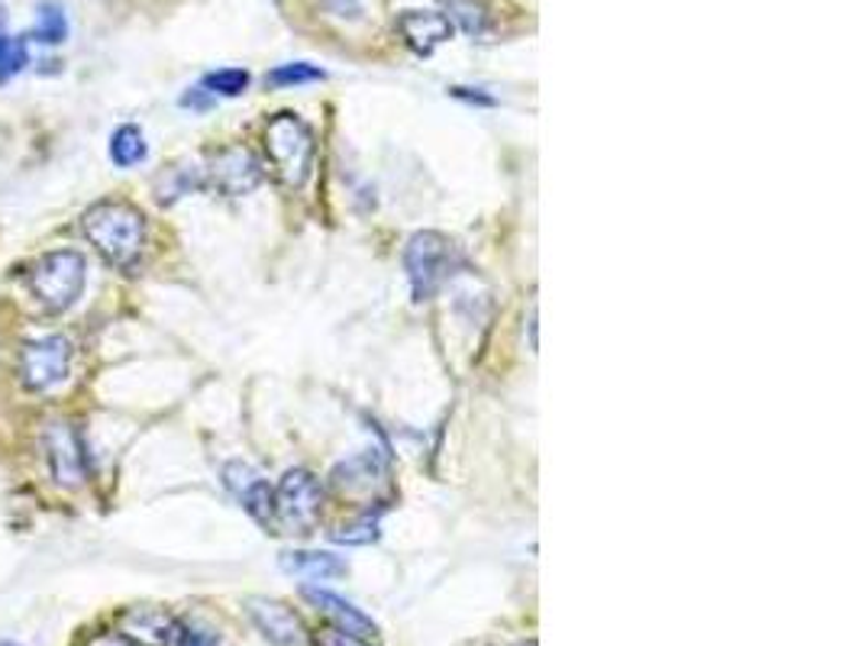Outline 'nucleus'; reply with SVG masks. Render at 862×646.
<instances>
[{
  "mask_svg": "<svg viewBox=\"0 0 862 646\" xmlns=\"http://www.w3.org/2000/svg\"><path fill=\"white\" fill-rule=\"evenodd\" d=\"M81 230H85L88 243L117 269H133L143 255L145 217L143 210L133 207L130 200H100V204H95L85 213Z\"/></svg>",
  "mask_w": 862,
  "mask_h": 646,
  "instance_id": "f257e3e1",
  "label": "nucleus"
},
{
  "mask_svg": "<svg viewBox=\"0 0 862 646\" xmlns=\"http://www.w3.org/2000/svg\"><path fill=\"white\" fill-rule=\"evenodd\" d=\"M265 155L285 188H304L317 158L310 127L297 113H275L265 127Z\"/></svg>",
  "mask_w": 862,
  "mask_h": 646,
  "instance_id": "f03ea898",
  "label": "nucleus"
},
{
  "mask_svg": "<svg viewBox=\"0 0 862 646\" xmlns=\"http://www.w3.org/2000/svg\"><path fill=\"white\" fill-rule=\"evenodd\" d=\"M404 265H407V275H411L414 298L430 300L456 275L462 259H459V249H456V243L449 237L427 230V233H417L407 243Z\"/></svg>",
  "mask_w": 862,
  "mask_h": 646,
  "instance_id": "7ed1b4c3",
  "label": "nucleus"
},
{
  "mask_svg": "<svg viewBox=\"0 0 862 646\" xmlns=\"http://www.w3.org/2000/svg\"><path fill=\"white\" fill-rule=\"evenodd\" d=\"M30 288L52 314L68 310L85 292V255L75 249L48 252L30 269Z\"/></svg>",
  "mask_w": 862,
  "mask_h": 646,
  "instance_id": "20e7f679",
  "label": "nucleus"
},
{
  "mask_svg": "<svg viewBox=\"0 0 862 646\" xmlns=\"http://www.w3.org/2000/svg\"><path fill=\"white\" fill-rule=\"evenodd\" d=\"M324 511V489L307 469H291L275 489L272 530L279 534H314Z\"/></svg>",
  "mask_w": 862,
  "mask_h": 646,
  "instance_id": "39448f33",
  "label": "nucleus"
},
{
  "mask_svg": "<svg viewBox=\"0 0 862 646\" xmlns=\"http://www.w3.org/2000/svg\"><path fill=\"white\" fill-rule=\"evenodd\" d=\"M72 372V343L65 337H40L20 349V379L30 392H46Z\"/></svg>",
  "mask_w": 862,
  "mask_h": 646,
  "instance_id": "423d86ee",
  "label": "nucleus"
},
{
  "mask_svg": "<svg viewBox=\"0 0 862 646\" xmlns=\"http://www.w3.org/2000/svg\"><path fill=\"white\" fill-rule=\"evenodd\" d=\"M43 449H46L48 472L62 489H78L88 479V462L81 434L68 420H48L43 427Z\"/></svg>",
  "mask_w": 862,
  "mask_h": 646,
  "instance_id": "0eeeda50",
  "label": "nucleus"
},
{
  "mask_svg": "<svg viewBox=\"0 0 862 646\" xmlns=\"http://www.w3.org/2000/svg\"><path fill=\"white\" fill-rule=\"evenodd\" d=\"M265 172H262V162L245 150V146H227V150L214 152L207 168H204V185L230 195V198H240V195H249L262 185Z\"/></svg>",
  "mask_w": 862,
  "mask_h": 646,
  "instance_id": "6e6552de",
  "label": "nucleus"
},
{
  "mask_svg": "<svg viewBox=\"0 0 862 646\" xmlns=\"http://www.w3.org/2000/svg\"><path fill=\"white\" fill-rule=\"evenodd\" d=\"M245 611H249L252 624H255L272 644H307V627H304V621L297 617L294 607H287L285 601H275V598H249V601H245Z\"/></svg>",
  "mask_w": 862,
  "mask_h": 646,
  "instance_id": "1a4fd4ad",
  "label": "nucleus"
},
{
  "mask_svg": "<svg viewBox=\"0 0 862 646\" xmlns=\"http://www.w3.org/2000/svg\"><path fill=\"white\" fill-rule=\"evenodd\" d=\"M223 482L230 495L240 501L249 517H255L262 527H272V511H275V489L245 462H230L223 469Z\"/></svg>",
  "mask_w": 862,
  "mask_h": 646,
  "instance_id": "9d476101",
  "label": "nucleus"
},
{
  "mask_svg": "<svg viewBox=\"0 0 862 646\" xmlns=\"http://www.w3.org/2000/svg\"><path fill=\"white\" fill-rule=\"evenodd\" d=\"M182 617L159 607H133L120 617V634L140 646H175Z\"/></svg>",
  "mask_w": 862,
  "mask_h": 646,
  "instance_id": "9b49d317",
  "label": "nucleus"
},
{
  "mask_svg": "<svg viewBox=\"0 0 862 646\" xmlns=\"http://www.w3.org/2000/svg\"><path fill=\"white\" fill-rule=\"evenodd\" d=\"M397 30L417 55H430L433 50H439L443 43L452 40L456 26L446 20V13H436V10H404L397 17Z\"/></svg>",
  "mask_w": 862,
  "mask_h": 646,
  "instance_id": "f8f14e48",
  "label": "nucleus"
},
{
  "mask_svg": "<svg viewBox=\"0 0 862 646\" xmlns=\"http://www.w3.org/2000/svg\"><path fill=\"white\" fill-rule=\"evenodd\" d=\"M301 595L307 598L320 614H327L339 631L356 634V637L375 634V621H372L369 614H362L356 604H349L346 598H339L336 592H330V589H314V585H307V589H301Z\"/></svg>",
  "mask_w": 862,
  "mask_h": 646,
  "instance_id": "ddd939ff",
  "label": "nucleus"
},
{
  "mask_svg": "<svg viewBox=\"0 0 862 646\" xmlns=\"http://www.w3.org/2000/svg\"><path fill=\"white\" fill-rule=\"evenodd\" d=\"M282 569L291 576H304V579H339L349 572V566L334 556V552H307V549H294V552H282Z\"/></svg>",
  "mask_w": 862,
  "mask_h": 646,
  "instance_id": "4468645a",
  "label": "nucleus"
},
{
  "mask_svg": "<svg viewBox=\"0 0 862 646\" xmlns=\"http://www.w3.org/2000/svg\"><path fill=\"white\" fill-rule=\"evenodd\" d=\"M30 40L43 43V46H62L68 40V17H65V7L58 0H43L40 3L36 26H33Z\"/></svg>",
  "mask_w": 862,
  "mask_h": 646,
  "instance_id": "2eb2a0df",
  "label": "nucleus"
},
{
  "mask_svg": "<svg viewBox=\"0 0 862 646\" xmlns=\"http://www.w3.org/2000/svg\"><path fill=\"white\" fill-rule=\"evenodd\" d=\"M382 475V466L372 459V456H356V459H349V462H342L339 469L334 472V485L346 495H352V492H359V489H372L375 485V479Z\"/></svg>",
  "mask_w": 862,
  "mask_h": 646,
  "instance_id": "dca6fc26",
  "label": "nucleus"
},
{
  "mask_svg": "<svg viewBox=\"0 0 862 646\" xmlns=\"http://www.w3.org/2000/svg\"><path fill=\"white\" fill-rule=\"evenodd\" d=\"M194 188H204V168H192V165H172L155 182V195H159L162 204H172V200L188 195Z\"/></svg>",
  "mask_w": 862,
  "mask_h": 646,
  "instance_id": "f3484780",
  "label": "nucleus"
},
{
  "mask_svg": "<svg viewBox=\"0 0 862 646\" xmlns=\"http://www.w3.org/2000/svg\"><path fill=\"white\" fill-rule=\"evenodd\" d=\"M110 158H113V165H120V168L140 165L145 158L143 130L133 127V123H123V127L110 136Z\"/></svg>",
  "mask_w": 862,
  "mask_h": 646,
  "instance_id": "a211bd4d",
  "label": "nucleus"
},
{
  "mask_svg": "<svg viewBox=\"0 0 862 646\" xmlns=\"http://www.w3.org/2000/svg\"><path fill=\"white\" fill-rule=\"evenodd\" d=\"M443 7H446V20L462 33H469L472 40L488 33V13L479 0H443Z\"/></svg>",
  "mask_w": 862,
  "mask_h": 646,
  "instance_id": "6ab92c4d",
  "label": "nucleus"
},
{
  "mask_svg": "<svg viewBox=\"0 0 862 646\" xmlns=\"http://www.w3.org/2000/svg\"><path fill=\"white\" fill-rule=\"evenodd\" d=\"M30 65V36L0 33V85L20 75Z\"/></svg>",
  "mask_w": 862,
  "mask_h": 646,
  "instance_id": "aec40b11",
  "label": "nucleus"
},
{
  "mask_svg": "<svg viewBox=\"0 0 862 646\" xmlns=\"http://www.w3.org/2000/svg\"><path fill=\"white\" fill-rule=\"evenodd\" d=\"M249 72L245 68H220V72H210L204 75L200 88L207 95H220V98H240L242 91L249 88Z\"/></svg>",
  "mask_w": 862,
  "mask_h": 646,
  "instance_id": "412c9836",
  "label": "nucleus"
},
{
  "mask_svg": "<svg viewBox=\"0 0 862 646\" xmlns=\"http://www.w3.org/2000/svg\"><path fill=\"white\" fill-rule=\"evenodd\" d=\"M327 72L310 65V62H287L269 72V85L275 88H291V85H310V81H324Z\"/></svg>",
  "mask_w": 862,
  "mask_h": 646,
  "instance_id": "4be33fe9",
  "label": "nucleus"
},
{
  "mask_svg": "<svg viewBox=\"0 0 862 646\" xmlns=\"http://www.w3.org/2000/svg\"><path fill=\"white\" fill-rule=\"evenodd\" d=\"M375 537H379V517H372V514H365L362 521H356V524H349V527L334 530L336 544H346V547H365V544H372Z\"/></svg>",
  "mask_w": 862,
  "mask_h": 646,
  "instance_id": "5701e85b",
  "label": "nucleus"
},
{
  "mask_svg": "<svg viewBox=\"0 0 862 646\" xmlns=\"http://www.w3.org/2000/svg\"><path fill=\"white\" fill-rule=\"evenodd\" d=\"M175 646H220V640H217V634L200 631V627H194L188 621H182V631H178Z\"/></svg>",
  "mask_w": 862,
  "mask_h": 646,
  "instance_id": "b1692460",
  "label": "nucleus"
},
{
  "mask_svg": "<svg viewBox=\"0 0 862 646\" xmlns=\"http://www.w3.org/2000/svg\"><path fill=\"white\" fill-rule=\"evenodd\" d=\"M314 646H369V644H365L362 637H356V634L339 631V627H327V631L314 634Z\"/></svg>",
  "mask_w": 862,
  "mask_h": 646,
  "instance_id": "393cba45",
  "label": "nucleus"
},
{
  "mask_svg": "<svg viewBox=\"0 0 862 646\" xmlns=\"http://www.w3.org/2000/svg\"><path fill=\"white\" fill-rule=\"evenodd\" d=\"M0 646H20V644H13V640H0Z\"/></svg>",
  "mask_w": 862,
  "mask_h": 646,
  "instance_id": "a878e982",
  "label": "nucleus"
},
{
  "mask_svg": "<svg viewBox=\"0 0 862 646\" xmlns=\"http://www.w3.org/2000/svg\"><path fill=\"white\" fill-rule=\"evenodd\" d=\"M0 33H3V13H0Z\"/></svg>",
  "mask_w": 862,
  "mask_h": 646,
  "instance_id": "bb28decb",
  "label": "nucleus"
}]
</instances>
